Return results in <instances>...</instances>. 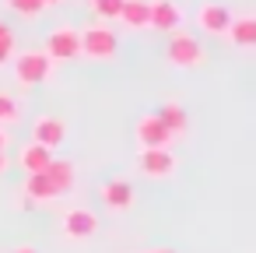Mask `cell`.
I'll return each mask as SVG.
<instances>
[{
    "mask_svg": "<svg viewBox=\"0 0 256 253\" xmlns=\"http://www.w3.org/2000/svg\"><path fill=\"white\" fill-rule=\"evenodd\" d=\"M92 11H95L98 22H120L123 0H92Z\"/></svg>",
    "mask_w": 256,
    "mask_h": 253,
    "instance_id": "19",
    "label": "cell"
},
{
    "mask_svg": "<svg viewBox=\"0 0 256 253\" xmlns=\"http://www.w3.org/2000/svg\"><path fill=\"white\" fill-rule=\"evenodd\" d=\"M42 4H46V8H56V4H64V0H42Z\"/></svg>",
    "mask_w": 256,
    "mask_h": 253,
    "instance_id": "25",
    "label": "cell"
},
{
    "mask_svg": "<svg viewBox=\"0 0 256 253\" xmlns=\"http://www.w3.org/2000/svg\"><path fill=\"white\" fill-rule=\"evenodd\" d=\"M154 116L162 120V127L168 130L172 141H179V137L190 134V116H186V109H182L179 102H162V106L154 109Z\"/></svg>",
    "mask_w": 256,
    "mask_h": 253,
    "instance_id": "11",
    "label": "cell"
},
{
    "mask_svg": "<svg viewBox=\"0 0 256 253\" xmlns=\"http://www.w3.org/2000/svg\"><path fill=\"white\" fill-rule=\"evenodd\" d=\"M8 4H11V11L22 15V18H39V15L46 11L42 0H8Z\"/></svg>",
    "mask_w": 256,
    "mask_h": 253,
    "instance_id": "20",
    "label": "cell"
},
{
    "mask_svg": "<svg viewBox=\"0 0 256 253\" xmlns=\"http://www.w3.org/2000/svg\"><path fill=\"white\" fill-rule=\"evenodd\" d=\"M120 22L130 32H151V0H123Z\"/></svg>",
    "mask_w": 256,
    "mask_h": 253,
    "instance_id": "13",
    "label": "cell"
},
{
    "mask_svg": "<svg viewBox=\"0 0 256 253\" xmlns=\"http://www.w3.org/2000/svg\"><path fill=\"white\" fill-rule=\"evenodd\" d=\"M151 253H176V249H151Z\"/></svg>",
    "mask_w": 256,
    "mask_h": 253,
    "instance_id": "26",
    "label": "cell"
},
{
    "mask_svg": "<svg viewBox=\"0 0 256 253\" xmlns=\"http://www.w3.org/2000/svg\"><path fill=\"white\" fill-rule=\"evenodd\" d=\"M176 165H179V158L172 155V148H148V151H137V169H140V176H148V179H165V176L176 172Z\"/></svg>",
    "mask_w": 256,
    "mask_h": 253,
    "instance_id": "5",
    "label": "cell"
},
{
    "mask_svg": "<svg viewBox=\"0 0 256 253\" xmlns=\"http://www.w3.org/2000/svg\"><path fill=\"white\" fill-rule=\"evenodd\" d=\"M8 172V151H0V176Z\"/></svg>",
    "mask_w": 256,
    "mask_h": 253,
    "instance_id": "24",
    "label": "cell"
},
{
    "mask_svg": "<svg viewBox=\"0 0 256 253\" xmlns=\"http://www.w3.org/2000/svg\"><path fill=\"white\" fill-rule=\"evenodd\" d=\"M32 141L42 144V148H50V151H56L67 141V123L60 116H39L32 123Z\"/></svg>",
    "mask_w": 256,
    "mask_h": 253,
    "instance_id": "8",
    "label": "cell"
},
{
    "mask_svg": "<svg viewBox=\"0 0 256 253\" xmlns=\"http://www.w3.org/2000/svg\"><path fill=\"white\" fill-rule=\"evenodd\" d=\"M224 39L235 50H252L256 46V18L252 15H232V25H228Z\"/></svg>",
    "mask_w": 256,
    "mask_h": 253,
    "instance_id": "12",
    "label": "cell"
},
{
    "mask_svg": "<svg viewBox=\"0 0 256 253\" xmlns=\"http://www.w3.org/2000/svg\"><path fill=\"white\" fill-rule=\"evenodd\" d=\"M46 176H50V183H53V190H56V197H64V193H70L74 190V179H78V172H74V162H67V158H50V165L42 169Z\"/></svg>",
    "mask_w": 256,
    "mask_h": 253,
    "instance_id": "14",
    "label": "cell"
},
{
    "mask_svg": "<svg viewBox=\"0 0 256 253\" xmlns=\"http://www.w3.org/2000/svg\"><path fill=\"white\" fill-rule=\"evenodd\" d=\"M25 197H32L36 204H46V200H56V190H53L46 172H28L25 176Z\"/></svg>",
    "mask_w": 256,
    "mask_h": 253,
    "instance_id": "17",
    "label": "cell"
},
{
    "mask_svg": "<svg viewBox=\"0 0 256 253\" xmlns=\"http://www.w3.org/2000/svg\"><path fill=\"white\" fill-rule=\"evenodd\" d=\"M232 25V11L224 4H218V0H207V4L196 8V29L204 36H224Z\"/></svg>",
    "mask_w": 256,
    "mask_h": 253,
    "instance_id": "6",
    "label": "cell"
},
{
    "mask_svg": "<svg viewBox=\"0 0 256 253\" xmlns=\"http://www.w3.org/2000/svg\"><path fill=\"white\" fill-rule=\"evenodd\" d=\"M50 158H53V151L42 148V144H36V141H28V144L18 151V165L25 169V176H28V172H42V169L50 165Z\"/></svg>",
    "mask_w": 256,
    "mask_h": 253,
    "instance_id": "16",
    "label": "cell"
},
{
    "mask_svg": "<svg viewBox=\"0 0 256 253\" xmlns=\"http://www.w3.org/2000/svg\"><path fill=\"white\" fill-rule=\"evenodd\" d=\"M134 137H137V148L140 151H148V148H172V137H168V130L162 127V120L154 113H148V116L137 120Z\"/></svg>",
    "mask_w": 256,
    "mask_h": 253,
    "instance_id": "7",
    "label": "cell"
},
{
    "mask_svg": "<svg viewBox=\"0 0 256 253\" xmlns=\"http://www.w3.org/2000/svg\"><path fill=\"white\" fill-rule=\"evenodd\" d=\"M22 120V106L14 102V95L0 92V127H14Z\"/></svg>",
    "mask_w": 256,
    "mask_h": 253,
    "instance_id": "18",
    "label": "cell"
},
{
    "mask_svg": "<svg viewBox=\"0 0 256 253\" xmlns=\"http://www.w3.org/2000/svg\"><path fill=\"white\" fill-rule=\"evenodd\" d=\"M98 232V218H95V211H88V207H70L67 214H64V235L67 239H92Z\"/></svg>",
    "mask_w": 256,
    "mask_h": 253,
    "instance_id": "9",
    "label": "cell"
},
{
    "mask_svg": "<svg viewBox=\"0 0 256 253\" xmlns=\"http://www.w3.org/2000/svg\"><path fill=\"white\" fill-rule=\"evenodd\" d=\"M53 64H70L81 57V39H78V29L74 25H60L46 36V50H42Z\"/></svg>",
    "mask_w": 256,
    "mask_h": 253,
    "instance_id": "4",
    "label": "cell"
},
{
    "mask_svg": "<svg viewBox=\"0 0 256 253\" xmlns=\"http://www.w3.org/2000/svg\"><path fill=\"white\" fill-rule=\"evenodd\" d=\"M4 29H8V25H4V22H0V32H4Z\"/></svg>",
    "mask_w": 256,
    "mask_h": 253,
    "instance_id": "27",
    "label": "cell"
},
{
    "mask_svg": "<svg viewBox=\"0 0 256 253\" xmlns=\"http://www.w3.org/2000/svg\"><path fill=\"white\" fill-rule=\"evenodd\" d=\"M182 29V8L176 0H151V32H179Z\"/></svg>",
    "mask_w": 256,
    "mask_h": 253,
    "instance_id": "10",
    "label": "cell"
},
{
    "mask_svg": "<svg viewBox=\"0 0 256 253\" xmlns=\"http://www.w3.org/2000/svg\"><path fill=\"white\" fill-rule=\"evenodd\" d=\"M78 39H81V57L88 60H112L116 50H120V39L112 29H106V22H95V25H84L78 29Z\"/></svg>",
    "mask_w": 256,
    "mask_h": 253,
    "instance_id": "3",
    "label": "cell"
},
{
    "mask_svg": "<svg viewBox=\"0 0 256 253\" xmlns=\"http://www.w3.org/2000/svg\"><path fill=\"white\" fill-rule=\"evenodd\" d=\"M165 60L179 71H193V67H204L207 64V50L196 36L190 32H168V43H165Z\"/></svg>",
    "mask_w": 256,
    "mask_h": 253,
    "instance_id": "1",
    "label": "cell"
},
{
    "mask_svg": "<svg viewBox=\"0 0 256 253\" xmlns=\"http://www.w3.org/2000/svg\"><path fill=\"white\" fill-rule=\"evenodd\" d=\"M8 141H11L8 137V127H0V151H8Z\"/></svg>",
    "mask_w": 256,
    "mask_h": 253,
    "instance_id": "22",
    "label": "cell"
},
{
    "mask_svg": "<svg viewBox=\"0 0 256 253\" xmlns=\"http://www.w3.org/2000/svg\"><path fill=\"white\" fill-rule=\"evenodd\" d=\"M102 204L109 211H130L134 207V186L126 179H109L102 183Z\"/></svg>",
    "mask_w": 256,
    "mask_h": 253,
    "instance_id": "15",
    "label": "cell"
},
{
    "mask_svg": "<svg viewBox=\"0 0 256 253\" xmlns=\"http://www.w3.org/2000/svg\"><path fill=\"white\" fill-rule=\"evenodd\" d=\"M11 64H14V81H18L22 88H39V85H46L50 74H53V60H50L42 50L14 53Z\"/></svg>",
    "mask_w": 256,
    "mask_h": 253,
    "instance_id": "2",
    "label": "cell"
},
{
    "mask_svg": "<svg viewBox=\"0 0 256 253\" xmlns=\"http://www.w3.org/2000/svg\"><path fill=\"white\" fill-rule=\"evenodd\" d=\"M14 53H18V39H14L11 29H4V32H0V64H8Z\"/></svg>",
    "mask_w": 256,
    "mask_h": 253,
    "instance_id": "21",
    "label": "cell"
},
{
    "mask_svg": "<svg viewBox=\"0 0 256 253\" xmlns=\"http://www.w3.org/2000/svg\"><path fill=\"white\" fill-rule=\"evenodd\" d=\"M11 253H39V249H36V246H14Z\"/></svg>",
    "mask_w": 256,
    "mask_h": 253,
    "instance_id": "23",
    "label": "cell"
}]
</instances>
